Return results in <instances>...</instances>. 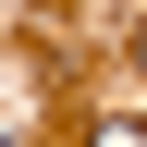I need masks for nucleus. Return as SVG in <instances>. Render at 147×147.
<instances>
[{"instance_id": "obj_1", "label": "nucleus", "mask_w": 147, "mask_h": 147, "mask_svg": "<svg viewBox=\"0 0 147 147\" xmlns=\"http://www.w3.org/2000/svg\"><path fill=\"white\" fill-rule=\"evenodd\" d=\"M86 147H147V123H98V135H86Z\"/></svg>"}, {"instance_id": "obj_2", "label": "nucleus", "mask_w": 147, "mask_h": 147, "mask_svg": "<svg viewBox=\"0 0 147 147\" xmlns=\"http://www.w3.org/2000/svg\"><path fill=\"white\" fill-rule=\"evenodd\" d=\"M135 61H147V37H135Z\"/></svg>"}]
</instances>
